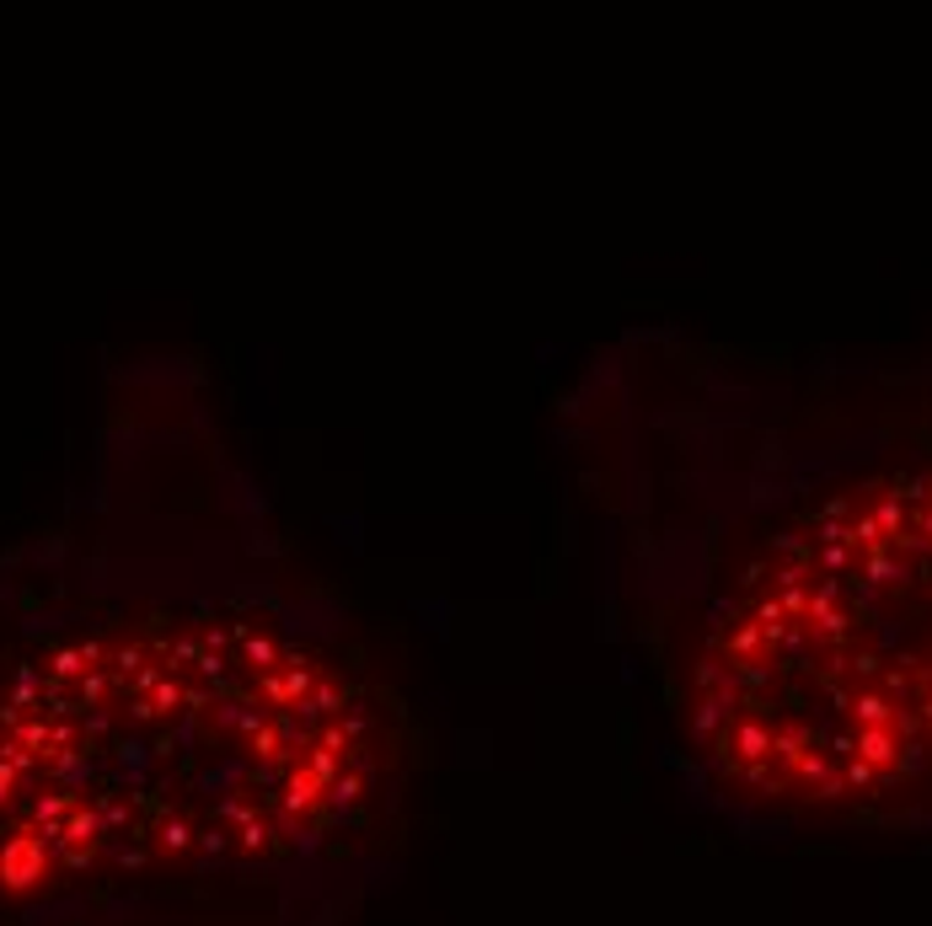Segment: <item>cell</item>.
I'll return each mask as SVG.
<instances>
[{
	"mask_svg": "<svg viewBox=\"0 0 932 926\" xmlns=\"http://www.w3.org/2000/svg\"><path fill=\"white\" fill-rule=\"evenodd\" d=\"M365 675L252 611H161L0 685V884L49 889L290 852L371 793Z\"/></svg>",
	"mask_w": 932,
	"mask_h": 926,
	"instance_id": "obj_1",
	"label": "cell"
},
{
	"mask_svg": "<svg viewBox=\"0 0 932 926\" xmlns=\"http://www.w3.org/2000/svg\"><path fill=\"white\" fill-rule=\"evenodd\" d=\"M686 707L755 799L932 793V472H879L783 520L713 606Z\"/></svg>",
	"mask_w": 932,
	"mask_h": 926,
	"instance_id": "obj_2",
	"label": "cell"
}]
</instances>
